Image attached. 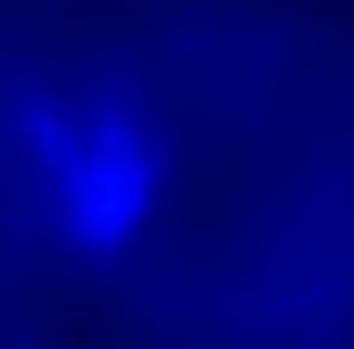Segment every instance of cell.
<instances>
[{"instance_id": "obj_1", "label": "cell", "mask_w": 354, "mask_h": 349, "mask_svg": "<svg viewBox=\"0 0 354 349\" xmlns=\"http://www.w3.org/2000/svg\"><path fill=\"white\" fill-rule=\"evenodd\" d=\"M32 136L54 178L71 231L109 245L131 228L151 185V158L133 122L112 107L39 109Z\"/></svg>"}]
</instances>
